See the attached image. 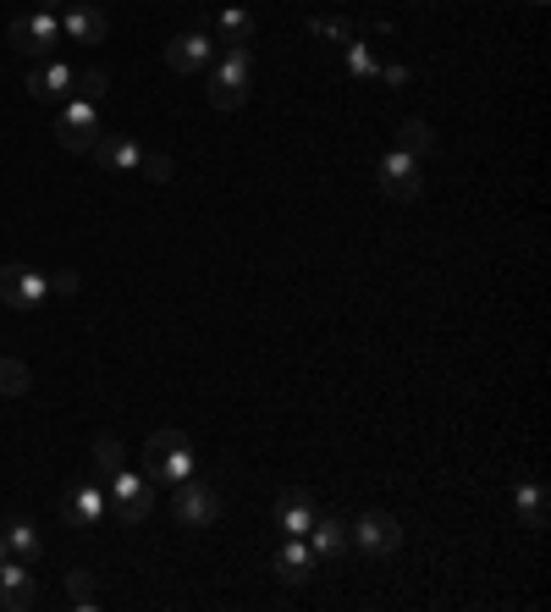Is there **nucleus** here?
Instances as JSON below:
<instances>
[{"label":"nucleus","mask_w":551,"mask_h":612,"mask_svg":"<svg viewBox=\"0 0 551 612\" xmlns=\"http://www.w3.org/2000/svg\"><path fill=\"white\" fill-rule=\"evenodd\" d=\"M199 464V448L188 442V430H155L144 442V480L149 486H176L188 480Z\"/></svg>","instance_id":"obj_1"},{"label":"nucleus","mask_w":551,"mask_h":612,"mask_svg":"<svg viewBox=\"0 0 551 612\" xmlns=\"http://www.w3.org/2000/svg\"><path fill=\"white\" fill-rule=\"evenodd\" d=\"M248 83H254V50L248 45H226L221 66L210 72V106L216 111H237L248 100Z\"/></svg>","instance_id":"obj_2"},{"label":"nucleus","mask_w":551,"mask_h":612,"mask_svg":"<svg viewBox=\"0 0 551 612\" xmlns=\"http://www.w3.org/2000/svg\"><path fill=\"white\" fill-rule=\"evenodd\" d=\"M100 133H106V127H100V106H95V100H77V95H72V100L61 106V117H56V144H61V149L88 155Z\"/></svg>","instance_id":"obj_3"},{"label":"nucleus","mask_w":551,"mask_h":612,"mask_svg":"<svg viewBox=\"0 0 551 612\" xmlns=\"http://www.w3.org/2000/svg\"><path fill=\"white\" fill-rule=\"evenodd\" d=\"M7 39H12V50H17V56H28V61H50V56H56V45H61V17H50V12H28V17H17V23L7 28Z\"/></svg>","instance_id":"obj_4"},{"label":"nucleus","mask_w":551,"mask_h":612,"mask_svg":"<svg viewBox=\"0 0 551 612\" xmlns=\"http://www.w3.org/2000/svg\"><path fill=\"white\" fill-rule=\"evenodd\" d=\"M171 513L182 518V524H188V530H210V524L221 518V497L205 486V480H176L171 486Z\"/></svg>","instance_id":"obj_5"},{"label":"nucleus","mask_w":551,"mask_h":612,"mask_svg":"<svg viewBox=\"0 0 551 612\" xmlns=\"http://www.w3.org/2000/svg\"><path fill=\"white\" fill-rule=\"evenodd\" d=\"M347 541H353L364 558H387V552L403 547V524H397L392 513H364L353 530H347Z\"/></svg>","instance_id":"obj_6"},{"label":"nucleus","mask_w":551,"mask_h":612,"mask_svg":"<svg viewBox=\"0 0 551 612\" xmlns=\"http://www.w3.org/2000/svg\"><path fill=\"white\" fill-rule=\"evenodd\" d=\"M45 298H50L45 271H34V266H0V304H7V309H39Z\"/></svg>","instance_id":"obj_7"},{"label":"nucleus","mask_w":551,"mask_h":612,"mask_svg":"<svg viewBox=\"0 0 551 612\" xmlns=\"http://www.w3.org/2000/svg\"><path fill=\"white\" fill-rule=\"evenodd\" d=\"M106 486H111V507H117L127 524H144V518L155 513V486H149L144 475L122 469V475H111Z\"/></svg>","instance_id":"obj_8"},{"label":"nucleus","mask_w":551,"mask_h":612,"mask_svg":"<svg viewBox=\"0 0 551 612\" xmlns=\"http://www.w3.org/2000/svg\"><path fill=\"white\" fill-rule=\"evenodd\" d=\"M419 188H425V178H419V160H414V155H403V149L381 155V194H387V199L414 205Z\"/></svg>","instance_id":"obj_9"},{"label":"nucleus","mask_w":551,"mask_h":612,"mask_svg":"<svg viewBox=\"0 0 551 612\" xmlns=\"http://www.w3.org/2000/svg\"><path fill=\"white\" fill-rule=\"evenodd\" d=\"M72 83H77V72H72L66 61H56V56L28 66V95L45 100V106H66V100H72Z\"/></svg>","instance_id":"obj_10"},{"label":"nucleus","mask_w":551,"mask_h":612,"mask_svg":"<svg viewBox=\"0 0 551 612\" xmlns=\"http://www.w3.org/2000/svg\"><path fill=\"white\" fill-rule=\"evenodd\" d=\"M61 518L72 524V530H100V524H106V491L100 486H66Z\"/></svg>","instance_id":"obj_11"},{"label":"nucleus","mask_w":551,"mask_h":612,"mask_svg":"<svg viewBox=\"0 0 551 612\" xmlns=\"http://www.w3.org/2000/svg\"><path fill=\"white\" fill-rule=\"evenodd\" d=\"M0 607L7 612H28V607H39V579L28 574V563H0Z\"/></svg>","instance_id":"obj_12"},{"label":"nucleus","mask_w":551,"mask_h":612,"mask_svg":"<svg viewBox=\"0 0 551 612\" xmlns=\"http://www.w3.org/2000/svg\"><path fill=\"white\" fill-rule=\"evenodd\" d=\"M61 34L77 39V45H100V39L111 34V17H106L100 7H88V0H77V7L61 12Z\"/></svg>","instance_id":"obj_13"},{"label":"nucleus","mask_w":551,"mask_h":612,"mask_svg":"<svg viewBox=\"0 0 551 612\" xmlns=\"http://www.w3.org/2000/svg\"><path fill=\"white\" fill-rule=\"evenodd\" d=\"M210 34H176L171 45H166V66L171 72H182V77H194V72H205L210 66Z\"/></svg>","instance_id":"obj_14"},{"label":"nucleus","mask_w":551,"mask_h":612,"mask_svg":"<svg viewBox=\"0 0 551 612\" xmlns=\"http://www.w3.org/2000/svg\"><path fill=\"white\" fill-rule=\"evenodd\" d=\"M88 155H95L106 171H138V155H144V144H138V138H127V133H100Z\"/></svg>","instance_id":"obj_15"},{"label":"nucleus","mask_w":551,"mask_h":612,"mask_svg":"<svg viewBox=\"0 0 551 612\" xmlns=\"http://www.w3.org/2000/svg\"><path fill=\"white\" fill-rule=\"evenodd\" d=\"M276 524H282L287 536H309V524H315V497L287 486L282 497H276Z\"/></svg>","instance_id":"obj_16"},{"label":"nucleus","mask_w":551,"mask_h":612,"mask_svg":"<svg viewBox=\"0 0 551 612\" xmlns=\"http://www.w3.org/2000/svg\"><path fill=\"white\" fill-rule=\"evenodd\" d=\"M309 574H315V547L304 536H287V547L276 552V579H282V585H304Z\"/></svg>","instance_id":"obj_17"},{"label":"nucleus","mask_w":551,"mask_h":612,"mask_svg":"<svg viewBox=\"0 0 551 612\" xmlns=\"http://www.w3.org/2000/svg\"><path fill=\"white\" fill-rule=\"evenodd\" d=\"M309 547H315V558H336L342 547H347V524L342 518H320L315 513V524H309V536H304Z\"/></svg>","instance_id":"obj_18"},{"label":"nucleus","mask_w":551,"mask_h":612,"mask_svg":"<svg viewBox=\"0 0 551 612\" xmlns=\"http://www.w3.org/2000/svg\"><path fill=\"white\" fill-rule=\"evenodd\" d=\"M513 507H518V518L529 524V530H540V524H546V491H540V480H518L513 486Z\"/></svg>","instance_id":"obj_19"},{"label":"nucleus","mask_w":551,"mask_h":612,"mask_svg":"<svg viewBox=\"0 0 551 612\" xmlns=\"http://www.w3.org/2000/svg\"><path fill=\"white\" fill-rule=\"evenodd\" d=\"M0 536H7V552H12L17 563H34V558H39V536H34V524H28V518H12Z\"/></svg>","instance_id":"obj_20"},{"label":"nucleus","mask_w":551,"mask_h":612,"mask_svg":"<svg viewBox=\"0 0 551 612\" xmlns=\"http://www.w3.org/2000/svg\"><path fill=\"white\" fill-rule=\"evenodd\" d=\"M397 144H403V155L425 160V155L436 149V133H430V122H425V117H408V122L397 127Z\"/></svg>","instance_id":"obj_21"},{"label":"nucleus","mask_w":551,"mask_h":612,"mask_svg":"<svg viewBox=\"0 0 551 612\" xmlns=\"http://www.w3.org/2000/svg\"><path fill=\"white\" fill-rule=\"evenodd\" d=\"M66 601H72L77 612H95V607H100L95 574H88V568H72V574H66Z\"/></svg>","instance_id":"obj_22"},{"label":"nucleus","mask_w":551,"mask_h":612,"mask_svg":"<svg viewBox=\"0 0 551 612\" xmlns=\"http://www.w3.org/2000/svg\"><path fill=\"white\" fill-rule=\"evenodd\" d=\"M95 469H100L106 480L127 469V448L117 442V436H95Z\"/></svg>","instance_id":"obj_23"},{"label":"nucleus","mask_w":551,"mask_h":612,"mask_svg":"<svg viewBox=\"0 0 551 612\" xmlns=\"http://www.w3.org/2000/svg\"><path fill=\"white\" fill-rule=\"evenodd\" d=\"M28 387H34V376L23 359H0V397H23Z\"/></svg>","instance_id":"obj_24"},{"label":"nucleus","mask_w":551,"mask_h":612,"mask_svg":"<svg viewBox=\"0 0 551 612\" xmlns=\"http://www.w3.org/2000/svg\"><path fill=\"white\" fill-rule=\"evenodd\" d=\"M221 39H226V45H248V39H254V17H248L243 7H226V12H221Z\"/></svg>","instance_id":"obj_25"},{"label":"nucleus","mask_w":551,"mask_h":612,"mask_svg":"<svg viewBox=\"0 0 551 612\" xmlns=\"http://www.w3.org/2000/svg\"><path fill=\"white\" fill-rule=\"evenodd\" d=\"M106 89H111V77H106L100 66H88V72H77V83H72V95H77V100H95V106L106 100Z\"/></svg>","instance_id":"obj_26"},{"label":"nucleus","mask_w":551,"mask_h":612,"mask_svg":"<svg viewBox=\"0 0 551 612\" xmlns=\"http://www.w3.org/2000/svg\"><path fill=\"white\" fill-rule=\"evenodd\" d=\"M342 50H347V72H353V77H381V66H376L370 45H353V39H347Z\"/></svg>","instance_id":"obj_27"},{"label":"nucleus","mask_w":551,"mask_h":612,"mask_svg":"<svg viewBox=\"0 0 551 612\" xmlns=\"http://www.w3.org/2000/svg\"><path fill=\"white\" fill-rule=\"evenodd\" d=\"M138 178H149V183H171V155L144 149V155H138Z\"/></svg>","instance_id":"obj_28"},{"label":"nucleus","mask_w":551,"mask_h":612,"mask_svg":"<svg viewBox=\"0 0 551 612\" xmlns=\"http://www.w3.org/2000/svg\"><path fill=\"white\" fill-rule=\"evenodd\" d=\"M309 28H315V34H331V39H342V45L353 39V23H331V17H315Z\"/></svg>","instance_id":"obj_29"},{"label":"nucleus","mask_w":551,"mask_h":612,"mask_svg":"<svg viewBox=\"0 0 551 612\" xmlns=\"http://www.w3.org/2000/svg\"><path fill=\"white\" fill-rule=\"evenodd\" d=\"M45 282H50V293H61V298L77 293V271H56V277H45Z\"/></svg>","instance_id":"obj_30"},{"label":"nucleus","mask_w":551,"mask_h":612,"mask_svg":"<svg viewBox=\"0 0 551 612\" xmlns=\"http://www.w3.org/2000/svg\"><path fill=\"white\" fill-rule=\"evenodd\" d=\"M34 12H50V17H61V12H66V0H34Z\"/></svg>","instance_id":"obj_31"},{"label":"nucleus","mask_w":551,"mask_h":612,"mask_svg":"<svg viewBox=\"0 0 551 612\" xmlns=\"http://www.w3.org/2000/svg\"><path fill=\"white\" fill-rule=\"evenodd\" d=\"M7 558H12V552H7V536H0V563H7Z\"/></svg>","instance_id":"obj_32"},{"label":"nucleus","mask_w":551,"mask_h":612,"mask_svg":"<svg viewBox=\"0 0 551 612\" xmlns=\"http://www.w3.org/2000/svg\"><path fill=\"white\" fill-rule=\"evenodd\" d=\"M529 7H546V0H529Z\"/></svg>","instance_id":"obj_33"}]
</instances>
